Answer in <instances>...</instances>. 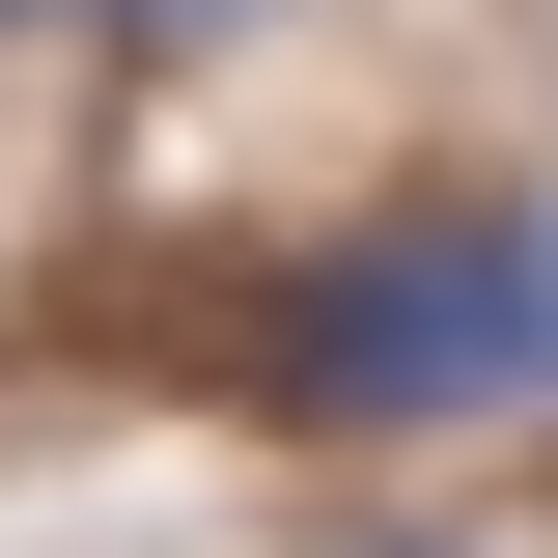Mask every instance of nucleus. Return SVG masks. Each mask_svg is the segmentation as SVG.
<instances>
[{
	"label": "nucleus",
	"instance_id": "7ed1b4c3",
	"mask_svg": "<svg viewBox=\"0 0 558 558\" xmlns=\"http://www.w3.org/2000/svg\"><path fill=\"white\" fill-rule=\"evenodd\" d=\"M0 28H84V0H0Z\"/></svg>",
	"mask_w": 558,
	"mask_h": 558
},
{
	"label": "nucleus",
	"instance_id": "f03ea898",
	"mask_svg": "<svg viewBox=\"0 0 558 558\" xmlns=\"http://www.w3.org/2000/svg\"><path fill=\"white\" fill-rule=\"evenodd\" d=\"M112 28H223V0H112Z\"/></svg>",
	"mask_w": 558,
	"mask_h": 558
},
{
	"label": "nucleus",
	"instance_id": "20e7f679",
	"mask_svg": "<svg viewBox=\"0 0 558 558\" xmlns=\"http://www.w3.org/2000/svg\"><path fill=\"white\" fill-rule=\"evenodd\" d=\"M531 279H558V196H531Z\"/></svg>",
	"mask_w": 558,
	"mask_h": 558
},
{
	"label": "nucleus",
	"instance_id": "f257e3e1",
	"mask_svg": "<svg viewBox=\"0 0 558 558\" xmlns=\"http://www.w3.org/2000/svg\"><path fill=\"white\" fill-rule=\"evenodd\" d=\"M252 418L307 447H447V418H558V279H531V196H391V223H307L252 252Z\"/></svg>",
	"mask_w": 558,
	"mask_h": 558
},
{
	"label": "nucleus",
	"instance_id": "39448f33",
	"mask_svg": "<svg viewBox=\"0 0 558 558\" xmlns=\"http://www.w3.org/2000/svg\"><path fill=\"white\" fill-rule=\"evenodd\" d=\"M391 558H447V531H391Z\"/></svg>",
	"mask_w": 558,
	"mask_h": 558
}]
</instances>
